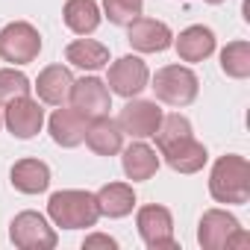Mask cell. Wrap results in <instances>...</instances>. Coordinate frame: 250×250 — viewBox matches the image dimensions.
Segmentation results:
<instances>
[{"label": "cell", "instance_id": "11", "mask_svg": "<svg viewBox=\"0 0 250 250\" xmlns=\"http://www.w3.org/2000/svg\"><path fill=\"white\" fill-rule=\"evenodd\" d=\"M3 118H6V127L15 139H33V136H39L42 124H44V109L39 106V100H30L24 94V97L9 100Z\"/></svg>", "mask_w": 250, "mask_h": 250}, {"label": "cell", "instance_id": "14", "mask_svg": "<svg viewBox=\"0 0 250 250\" xmlns=\"http://www.w3.org/2000/svg\"><path fill=\"white\" fill-rule=\"evenodd\" d=\"M85 127H88V118L80 115L77 109H56L50 115V139L59 147H77L85 142Z\"/></svg>", "mask_w": 250, "mask_h": 250}, {"label": "cell", "instance_id": "22", "mask_svg": "<svg viewBox=\"0 0 250 250\" xmlns=\"http://www.w3.org/2000/svg\"><path fill=\"white\" fill-rule=\"evenodd\" d=\"M65 24L77 36H91L100 27V9L94 0H68L65 3Z\"/></svg>", "mask_w": 250, "mask_h": 250}, {"label": "cell", "instance_id": "10", "mask_svg": "<svg viewBox=\"0 0 250 250\" xmlns=\"http://www.w3.org/2000/svg\"><path fill=\"white\" fill-rule=\"evenodd\" d=\"M74 109L85 118H97V115H106L112 109V94L106 88V83H100L97 77H83V80H74L71 85V97Z\"/></svg>", "mask_w": 250, "mask_h": 250}, {"label": "cell", "instance_id": "28", "mask_svg": "<svg viewBox=\"0 0 250 250\" xmlns=\"http://www.w3.org/2000/svg\"><path fill=\"white\" fill-rule=\"evenodd\" d=\"M206 3H212V6H218V3H224V0H206Z\"/></svg>", "mask_w": 250, "mask_h": 250}, {"label": "cell", "instance_id": "7", "mask_svg": "<svg viewBox=\"0 0 250 250\" xmlns=\"http://www.w3.org/2000/svg\"><path fill=\"white\" fill-rule=\"evenodd\" d=\"M136 227H139V235L145 238V244L150 250H159V247H168L174 250L177 247V238H174V218L165 206H142L139 215H136Z\"/></svg>", "mask_w": 250, "mask_h": 250}, {"label": "cell", "instance_id": "6", "mask_svg": "<svg viewBox=\"0 0 250 250\" xmlns=\"http://www.w3.org/2000/svg\"><path fill=\"white\" fill-rule=\"evenodd\" d=\"M9 238L21 250H50L56 247V232L39 212H21L9 224Z\"/></svg>", "mask_w": 250, "mask_h": 250}, {"label": "cell", "instance_id": "3", "mask_svg": "<svg viewBox=\"0 0 250 250\" xmlns=\"http://www.w3.org/2000/svg\"><path fill=\"white\" fill-rule=\"evenodd\" d=\"M150 88H153L156 100H162V103L180 109V106L194 103L200 83H197V74H194L191 68H183V65H165V68L156 71Z\"/></svg>", "mask_w": 250, "mask_h": 250}, {"label": "cell", "instance_id": "16", "mask_svg": "<svg viewBox=\"0 0 250 250\" xmlns=\"http://www.w3.org/2000/svg\"><path fill=\"white\" fill-rule=\"evenodd\" d=\"M97 209L106 218H127L136 206V191L127 183H106L97 194Z\"/></svg>", "mask_w": 250, "mask_h": 250}, {"label": "cell", "instance_id": "25", "mask_svg": "<svg viewBox=\"0 0 250 250\" xmlns=\"http://www.w3.org/2000/svg\"><path fill=\"white\" fill-rule=\"evenodd\" d=\"M103 12L112 24L130 27L136 18H142L145 6H142V0H103Z\"/></svg>", "mask_w": 250, "mask_h": 250}, {"label": "cell", "instance_id": "9", "mask_svg": "<svg viewBox=\"0 0 250 250\" xmlns=\"http://www.w3.org/2000/svg\"><path fill=\"white\" fill-rule=\"evenodd\" d=\"M162 124V109L153 100H130L118 115V127L133 136V139H147L159 130Z\"/></svg>", "mask_w": 250, "mask_h": 250}, {"label": "cell", "instance_id": "20", "mask_svg": "<svg viewBox=\"0 0 250 250\" xmlns=\"http://www.w3.org/2000/svg\"><path fill=\"white\" fill-rule=\"evenodd\" d=\"M121 162H124V174H127L133 183H145V180H150L159 171L156 150L147 147V145H142V142H136V145H130L127 150H124Z\"/></svg>", "mask_w": 250, "mask_h": 250}, {"label": "cell", "instance_id": "19", "mask_svg": "<svg viewBox=\"0 0 250 250\" xmlns=\"http://www.w3.org/2000/svg\"><path fill=\"white\" fill-rule=\"evenodd\" d=\"M12 186L21 194H42L50 186V168L42 159H21L12 168Z\"/></svg>", "mask_w": 250, "mask_h": 250}, {"label": "cell", "instance_id": "26", "mask_svg": "<svg viewBox=\"0 0 250 250\" xmlns=\"http://www.w3.org/2000/svg\"><path fill=\"white\" fill-rule=\"evenodd\" d=\"M30 80L21 74V71H15V68H3L0 71V100H15V97H24V94H30Z\"/></svg>", "mask_w": 250, "mask_h": 250}, {"label": "cell", "instance_id": "24", "mask_svg": "<svg viewBox=\"0 0 250 250\" xmlns=\"http://www.w3.org/2000/svg\"><path fill=\"white\" fill-rule=\"evenodd\" d=\"M221 71L232 80L250 77V44L247 42H229L221 50Z\"/></svg>", "mask_w": 250, "mask_h": 250}, {"label": "cell", "instance_id": "2", "mask_svg": "<svg viewBox=\"0 0 250 250\" xmlns=\"http://www.w3.org/2000/svg\"><path fill=\"white\" fill-rule=\"evenodd\" d=\"M47 215L53 218L56 227L62 229H85L94 227L100 218L97 209V197L91 191H80V188H65L50 194L47 200Z\"/></svg>", "mask_w": 250, "mask_h": 250}, {"label": "cell", "instance_id": "29", "mask_svg": "<svg viewBox=\"0 0 250 250\" xmlns=\"http://www.w3.org/2000/svg\"><path fill=\"white\" fill-rule=\"evenodd\" d=\"M0 121H3V115H0Z\"/></svg>", "mask_w": 250, "mask_h": 250}, {"label": "cell", "instance_id": "17", "mask_svg": "<svg viewBox=\"0 0 250 250\" xmlns=\"http://www.w3.org/2000/svg\"><path fill=\"white\" fill-rule=\"evenodd\" d=\"M212 50H215V33L203 24L183 30L177 39V56L183 62H203L206 56H212Z\"/></svg>", "mask_w": 250, "mask_h": 250}, {"label": "cell", "instance_id": "12", "mask_svg": "<svg viewBox=\"0 0 250 250\" xmlns=\"http://www.w3.org/2000/svg\"><path fill=\"white\" fill-rule=\"evenodd\" d=\"M127 42L142 53H162L174 44V36H171L168 24H162L156 18H136L130 24V39Z\"/></svg>", "mask_w": 250, "mask_h": 250}, {"label": "cell", "instance_id": "1", "mask_svg": "<svg viewBox=\"0 0 250 250\" xmlns=\"http://www.w3.org/2000/svg\"><path fill=\"white\" fill-rule=\"evenodd\" d=\"M209 194L218 203H247L250 200V162L235 153L221 156L209 174Z\"/></svg>", "mask_w": 250, "mask_h": 250}, {"label": "cell", "instance_id": "21", "mask_svg": "<svg viewBox=\"0 0 250 250\" xmlns=\"http://www.w3.org/2000/svg\"><path fill=\"white\" fill-rule=\"evenodd\" d=\"M65 59L83 71H100L109 65V47L94 39H77L65 47Z\"/></svg>", "mask_w": 250, "mask_h": 250}, {"label": "cell", "instance_id": "8", "mask_svg": "<svg viewBox=\"0 0 250 250\" xmlns=\"http://www.w3.org/2000/svg\"><path fill=\"white\" fill-rule=\"evenodd\" d=\"M147 80H150V71L139 56H121L109 68V91H115L121 97L142 94L147 88Z\"/></svg>", "mask_w": 250, "mask_h": 250}, {"label": "cell", "instance_id": "13", "mask_svg": "<svg viewBox=\"0 0 250 250\" xmlns=\"http://www.w3.org/2000/svg\"><path fill=\"white\" fill-rule=\"evenodd\" d=\"M85 145L97 153V156H115L124 150V130L118 127V121L97 115L88 118V127H85Z\"/></svg>", "mask_w": 250, "mask_h": 250}, {"label": "cell", "instance_id": "15", "mask_svg": "<svg viewBox=\"0 0 250 250\" xmlns=\"http://www.w3.org/2000/svg\"><path fill=\"white\" fill-rule=\"evenodd\" d=\"M71 85H74V77H71V71L62 68V65L44 68V71L39 74V80H36L39 97H42L44 103H50V106H65V100L71 97Z\"/></svg>", "mask_w": 250, "mask_h": 250}, {"label": "cell", "instance_id": "23", "mask_svg": "<svg viewBox=\"0 0 250 250\" xmlns=\"http://www.w3.org/2000/svg\"><path fill=\"white\" fill-rule=\"evenodd\" d=\"M153 136H156V145H159V153H162V150H168V147H174V145L191 139V124H188V118L180 115V112L162 115V124H159V130H156Z\"/></svg>", "mask_w": 250, "mask_h": 250}, {"label": "cell", "instance_id": "4", "mask_svg": "<svg viewBox=\"0 0 250 250\" xmlns=\"http://www.w3.org/2000/svg\"><path fill=\"white\" fill-rule=\"evenodd\" d=\"M197 241L203 250H224V247H244L250 238L247 232L238 227V221L229 215V212H221V209H209L203 212L200 218V227H197Z\"/></svg>", "mask_w": 250, "mask_h": 250}, {"label": "cell", "instance_id": "27", "mask_svg": "<svg viewBox=\"0 0 250 250\" xmlns=\"http://www.w3.org/2000/svg\"><path fill=\"white\" fill-rule=\"evenodd\" d=\"M83 247H85V250H91V247H106V250H115V247H118V241H115V238H109V235L94 232V235H88V238L83 241Z\"/></svg>", "mask_w": 250, "mask_h": 250}, {"label": "cell", "instance_id": "18", "mask_svg": "<svg viewBox=\"0 0 250 250\" xmlns=\"http://www.w3.org/2000/svg\"><path fill=\"white\" fill-rule=\"evenodd\" d=\"M162 156L177 174H197L206 165V159H209L206 147L200 142H194V136L180 142V145H174V147H168V150H162Z\"/></svg>", "mask_w": 250, "mask_h": 250}, {"label": "cell", "instance_id": "5", "mask_svg": "<svg viewBox=\"0 0 250 250\" xmlns=\"http://www.w3.org/2000/svg\"><path fill=\"white\" fill-rule=\"evenodd\" d=\"M39 50H42V36L33 24L15 21L0 30V59L3 62L27 65V62L39 59Z\"/></svg>", "mask_w": 250, "mask_h": 250}]
</instances>
